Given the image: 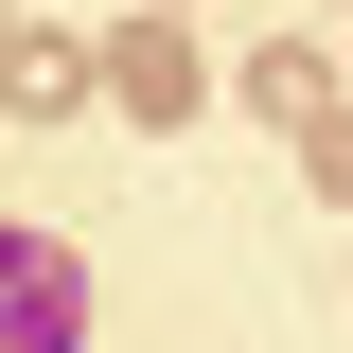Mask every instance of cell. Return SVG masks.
I'll use <instances>...</instances> for the list:
<instances>
[{
    "label": "cell",
    "instance_id": "cell-4",
    "mask_svg": "<svg viewBox=\"0 0 353 353\" xmlns=\"http://www.w3.org/2000/svg\"><path fill=\"white\" fill-rule=\"evenodd\" d=\"M248 106H265V124H336L353 88H336V53H318V36H265V53H248Z\"/></svg>",
    "mask_w": 353,
    "mask_h": 353
},
{
    "label": "cell",
    "instance_id": "cell-7",
    "mask_svg": "<svg viewBox=\"0 0 353 353\" xmlns=\"http://www.w3.org/2000/svg\"><path fill=\"white\" fill-rule=\"evenodd\" d=\"M336 18H353V0H336Z\"/></svg>",
    "mask_w": 353,
    "mask_h": 353
},
{
    "label": "cell",
    "instance_id": "cell-5",
    "mask_svg": "<svg viewBox=\"0 0 353 353\" xmlns=\"http://www.w3.org/2000/svg\"><path fill=\"white\" fill-rule=\"evenodd\" d=\"M301 194H318V212H353V106H336V124H301Z\"/></svg>",
    "mask_w": 353,
    "mask_h": 353
},
{
    "label": "cell",
    "instance_id": "cell-2",
    "mask_svg": "<svg viewBox=\"0 0 353 353\" xmlns=\"http://www.w3.org/2000/svg\"><path fill=\"white\" fill-rule=\"evenodd\" d=\"M88 88H106V106H141V124H194V18H159V0H141L124 36L88 53Z\"/></svg>",
    "mask_w": 353,
    "mask_h": 353
},
{
    "label": "cell",
    "instance_id": "cell-1",
    "mask_svg": "<svg viewBox=\"0 0 353 353\" xmlns=\"http://www.w3.org/2000/svg\"><path fill=\"white\" fill-rule=\"evenodd\" d=\"M0 353H88V248L0 212Z\"/></svg>",
    "mask_w": 353,
    "mask_h": 353
},
{
    "label": "cell",
    "instance_id": "cell-6",
    "mask_svg": "<svg viewBox=\"0 0 353 353\" xmlns=\"http://www.w3.org/2000/svg\"><path fill=\"white\" fill-rule=\"evenodd\" d=\"M159 18H212V0H159Z\"/></svg>",
    "mask_w": 353,
    "mask_h": 353
},
{
    "label": "cell",
    "instance_id": "cell-3",
    "mask_svg": "<svg viewBox=\"0 0 353 353\" xmlns=\"http://www.w3.org/2000/svg\"><path fill=\"white\" fill-rule=\"evenodd\" d=\"M0 106H18V124L88 106V36H53V18H0Z\"/></svg>",
    "mask_w": 353,
    "mask_h": 353
}]
</instances>
